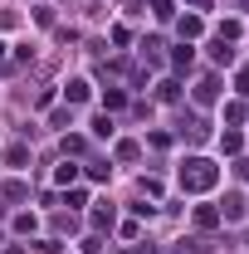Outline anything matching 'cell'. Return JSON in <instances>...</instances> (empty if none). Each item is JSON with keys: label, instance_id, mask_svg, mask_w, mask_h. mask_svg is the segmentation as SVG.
Instances as JSON below:
<instances>
[{"label": "cell", "instance_id": "1", "mask_svg": "<svg viewBox=\"0 0 249 254\" xmlns=\"http://www.w3.org/2000/svg\"><path fill=\"white\" fill-rule=\"evenodd\" d=\"M181 186H186V190H205V186H215V161L190 157V161H186V171H181Z\"/></svg>", "mask_w": 249, "mask_h": 254}, {"label": "cell", "instance_id": "2", "mask_svg": "<svg viewBox=\"0 0 249 254\" xmlns=\"http://www.w3.org/2000/svg\"><path fill=\"white\" fill-rule=\"evenodd\" d=\"M88 93H93V83H88V78H68V83H63V103H68V108L88 103Z\"/></svg>", "mask_w": 249, "mask_h": 254}, {"label": "cell", "instance_id": "3", "mask_svg": "<svg viewBox=\"0 0 249 254\" xmlns=\"http://www.w3.org/2000/svg\"><path fill=\"white\" fill-rule=\"evenodd\" d=\"M210 59L215 64H235V49H230L225 39H215V44H210Z\"/></svg>", "mask_w": 249, "mask_h": 254}, {"label": "cell", "instance_id": "4", "mask_svg": "<svg viewBox=\"0 0 249 254\" xmlns=\"http://www.w3.org/2000/svg\"><path fill=\"white\" fill-rule=\"evenodd\" d=\"M220 215H225V220H240V215H245V200H240V195H230V200L220 205Z\"/></svg>", "mask_w": 249, "mask_h": 254}, {"label": "cell", "instance_id": "5", "mask_svg": "<svg viewBox=\"0 0 249 254\" xmlns=\"http://www.w3.org/2000/svg\"><path fill=\"white\" fill-rule=\"evenodd\" d=\"M54 181H59V186H73V181H78V166H73V161H63L59 171H54Z\"/></svg>", "mask_w": 249, "mask_h": 254}, {"label": "cell", "instance_id": "6", "mask_svg": "<svg viewBox=\"0 0 249 254\" xmlns=\"http://www.w3.org/2000/svg\"><path fill=\"white\" fill-rule=\"evenodd\" d=\"M215 220H220V210H210V205H200V210H195V225H200V230H210Z\"/></svg>", "mask_w": 249, "mask_h": 254}, {"label": "cell", "instance_id": "7", "mask_svg": "<svg viewBox=\"0 0 249 254\" xmlns=\"http://www.w3.org/2000/svg\"><path fill=\"white\" fill-rule=\"evenodd\" d=\"M93 137H113V118H108V113L93 118Z\"/></svg>", "mask_w": 249, "mask_h": 254}, {"label": "cell", "instance_id": "8", "mask_svg": "<svg viewBox=\"0 0 249 254\" xmlns=\"http://www.w3.org/2000/svg\"><path fill=\"white\" fill-rule=\"evenodd\" d=\"M190 59H195V49H190V44H181V49L171 54V64H176V68H190Z\"/></svg>", "mask_w": 249, "mask_h": 254}, {"label": "cell", "instance_id": "9", "mask_svg": "<svg viewBox=\"0 0 249 254\" xmlns=\"http://www.w3.org/2000/svg\"><path fill=\"white\" fill-rule=\"evenodd\" d=\"M195 103H215V78H205V83L195 88Z\"/></svg>", "mask_w": 249, "mask_h": 254}, {"label": "cell", "instance_id": "10", "mask_svg": "<svg viewBox=\"0 0 249 254\" xmlns=\"http://www.w3.org/2000/svg\"><path fill=\"white\" fill-rule=\"evenodd\" d=\"M113 220H118V215H113V205H103V210L93 215V225H98V230H113Z\"/></svg>", "mask_w": 249, "mask_h": 254}, {"label": "cell", "instance_id": "11", "mask_svg": "<svg viewBox=\"0 0 249 254\" xmlns=\"http://www.w3.org/2000/svg\"><path fill=\"white\" fill-rule=\"evenodd\" d=\"M181 34H200V15H181V25H176Z\"/></svg>", "mask_w": 249, "mask_h": 254}, {"label": "cell", "instance_id": "12", "mask_svg": "<svg viewBox=\"0 0 249 254\" xmlns=\"http://www.w3.org/2000/svg\"><path fill=\"white\" fill-rule=\"evenodd\" d=\"M5 161H10V166H25V161H30V152H25V147H10V152H5Z\"/></svg>", "mask_w": 249, "mask_h": 254}, {"label": "cell", "instance_id": "13", "mask_svg": "<svg viewBox=\"0 0 249 254\" xmlns=\"http://www.w3.org/2000/svg\"><path fill=\"white\" fill-rule=\"evenodd\" d=\"M103 103H108V108H123L127 93H123V88H108V93H103Z\"/></svg>", "mask_w": 249, "mask_h": 254}, {"label": "cell", "instance_id": "14", "mask_svg": "<svg viewBox=\"0 0 249 254\" xmlns=\"http://www.w3.org/2000/svg\"><path fill=\"white\" fill-rule=\"evenodd\" d=\"M15 230L20 235H34V215H15Z\"/></svg>", "mask_w": 249, "mask_h": 254}, {"label": "cell", "instance_id": "15", "mask_svg": "<svg viewBox=\"0 0 249 254\" xmlns=\"http://www.w3.org/2000/svg\"><path fill=\"white\" fill-rule=\"evenodd\" d=\"M152 5H156V15H161V20L171 15V0H152Z\"/></svg>", "mask_w": 249, "mask_h": 254}, {"label": "cell", "instance_id": "16", "mask_svg": "<svg viewBox=\"0 0 249 254\" xmlns=\"http://www.w3.org/2000/svg\"><path fill=\"white\" fill-rule=\"evenodd\" d=\"M235 171H240V176H245V181H249V161H235Z\"/></svg>", "mask_w": 249, "mask_h": 254}, {"label": "cell", "instance_id": "17", "mask_svg": "<svg viewBox=\"0 0 249 254\" xmlns=\"http://www.w3.org/2000/svg\"><path fill=\"white\" fill-rule=\"evenodd\" d=\"M190 5H200V10H210V0H190Z\"/></svg>", "mask_w": 249, "mask_h": 254}, {"label": "cell", "instance_id": "18", "mask_svg": "<svg viewBox=\"0 0 249 254\" xmlns=\"http://www.w3.org/2000/svg\"><path fill=\"white\" fill-rule=\"evenodd\" d=\"M240 10H249V0H240Z\"/></svg>", "mask_w": 249, "mask_h": 254}, {"label": "cell", "instance_id": "19", "mask_svg": "<svg viewBox=\"0 0 249 254\" xmlns=\"http://www.w3.org/2000/svg\"><path fill=\"white\" fill-rule=\"evenodd\" d=\"M0 59H5V44H0Z\"/></svg>", "mask_w": 249, "mask_h": 254}]
</instances>
